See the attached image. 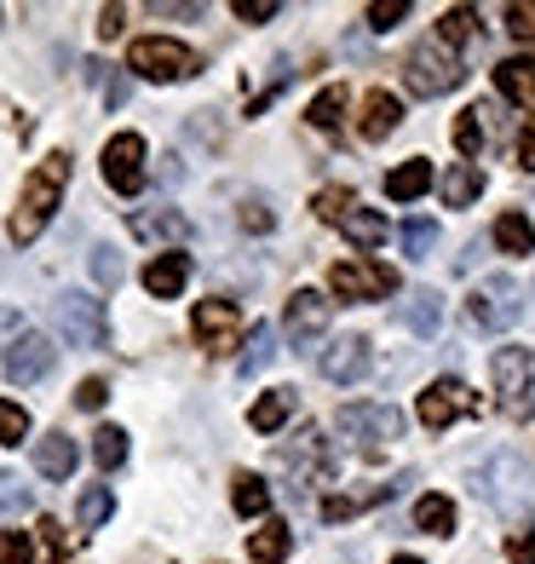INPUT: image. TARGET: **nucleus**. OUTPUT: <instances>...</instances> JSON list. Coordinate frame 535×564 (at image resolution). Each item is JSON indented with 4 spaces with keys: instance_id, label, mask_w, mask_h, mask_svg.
Returning <instances> with one entry per match:
<instances>
[{
    "instance_id": "1",
    "label": "nucleus",
    "mask_w": 535,
    "mask_h": 564,
    "mask_svg": "<svg viewBox=\"0 0 535 564\" xmlns=\"http://www.w3.org/2000/svg\"><path fill=\"white\" fill-rule=\"evenodd\" d=\"M64 185H69V156L64 150H53L30 178H23V196H18V214H12V242L23 248V242H35L46 225H53V214H58V202H64Z\"/></svg>"
},
{
    "instance_id": "2",
    "label": "nucleus",
    "mask_w": 535,
    "mask_h": 564,
    "mask_svg": "<svg viewBox=\"0 0 535 564\" xmlns=\"http://www.w3.org/2000/svg\"><path fill=\"white\" fill-rule=\"evenodd\" d=\"M490 387H495V409L506 421H529L535 415V351L501 346L490 357Z\"/></svg>"
},
{
    "instance_id": "3",
    "label": "nucleus",
    "mask_w": 535,
    "mask_h": 564,
    "mask_svg": "<svg viewBox=\"0 0 535 564\" xmlns=\"http://www.w3.org/2000/svg\"><path fill=\"white\" fill-rule=\"evenodd\" d=\"M478 496L490 501V507H501V512H518L535 501V467L524 455H513V449H501V455H490L483 460V473H478Z\"/></svg>"
},
{
    "instance_id": "4",
    "label": "nucleus",
    "mask_w": 535,
    "mask_h": 564,
    "mask_svg": "<svg viewBox=\"0 0 535 564\" xmlns=\"http://www.w3.org/2000/svg\"><path fill=\"white\" fill-rule=\"evenodd\" d=\"M335 421L357 455H386L403 438V409H392V403H346Z\"/></svg>"
},
{
    "instance_id": "5",
    "label": "nucleus",
    "mask_w": 535,
    "mask_h": 564,
    "mask_svg": "<svg viewBox=\"0 0 535 564\" xmlns=\"http://www.w3.org/2000/svg\"><path fill=\"white\" fill-rule=\"evenodd\" d=\"M403 82H410V93H415V98H444V93H455V87L467 82V69H461V58H455L438 35H432V41L410 46Z\"/></svg>"
},
{
    "instance_id": "6",
    "label": "nucleus",
    "mask_w": 535,
    "mask_h": 564,
    "mask_svg": "<svg viewBox=\"0 0 535 564\" xmlns=\"http://www.w3.org/2000/svg\"><path fill=\"white\" fill-rule=\"evenodd\" d=\"M127 69L139 75V82H190L201 69V58L190 53L185 41H167V35H144L127 46Z\"/></svg>"
},
{
    "instance_id": "7",
    "label": "nucleus",
    "mask_w": 535,
    "mask_h": 564,
    "mask_svg": "<svg viewBox=\"0 0 535 564\" xmlns=\"http://www.w3.org/2000/svg\"><path fill=\"white\" fill-rule=\"evenodd\" d=\"M467 317H472L478 328H490V335H506V328L524 317V289H518L506 271H495L490 282H478V289H472Z\"/></svg>"
},
{
    "instance_id": "8",
    "label": "nucleus",
    "mask_w": 535,
    "mask_h": 564,
    "mask_svg": "<svg viewBox=\"0 0 535 564\" xmlns=\"http://www.w3.org/2000/svg\"><path fill=\"white\" fill-rule=\"evenodd\" d=\"M53 317L64 328L69 346H110V317H105V300H92L81 289H69L53 300Z\"/></svg>"
},
{
    "instance_id": "9",
    "label": "nucleus",
    "mask_w": 535,
    "mask_h": 564,
    "mask_svg": "<svg viewBox=\"0 0 535 564\" xmlns=\"http://www.w3.org/2000/svg\"><path fill=\"white\" fill-rule=\"evenodd\" d=\"M328 289H335V300H346V305H369V300H386L397 289V271L386 260H340L335 271H328Z\"/></svg>"
},
{
    "instance_id": "10",
    "label": "nucleus",
    "mask_w": 535,
    "mask_h": 564,
    "mask_svg": "<svg viewBox=\"0 0 535 564\" xmlns=\"http://www.w3.org/2000/svg\"><path fill=\"white\" fill-rule=\"evenodd\" d=\"M190 328H196V346L208 351V357H231L242 346V312H237V300H201Z\"/></svg>"
},
{
    "instance_id": "11",
    "label": "nucleus",
    "mask_w": 535,
    "mask_h": 564,
    "mask_svg": "<svg viewBox=\"0 0 535 564\" xmlns=\"http://www.w3.org/2000/svg\"><path fill=\"white\" fill-rule=\"evenodd\" d=\"M461 415H478V392L467 387V380H432V387L421 392V426L426 432H444Z\"/></svg>"
},
{
    "instance_id": "12",
    "label": "nucleus",
    "mask_w": 535,
    "mask_h": 564,
    "mask_svg": "<svg viewBox=\"0 0 535 564\" xmlns=\"http://www.w3.org/2000/svg\"><path fill=\"white\" fill-rule=\"evenodd\" d=\"M105 185L121 196H139L144 191V139L139 133H116L105 144Z\"/></svg>"
},
{
    "instance_id": "13",
    "label": "nucleus",
    "mask_w": 535,
    "mask_h": 564,
    "mask_svg": "<svg viewBox=\"0 0 535 564\" xmlns=\"http://www.w3.org/2000/svg\"><path fill=\"white\" fill-rule=\"evenodd\" d=\"M328 317H335V300L328 294H317V289H299L294 300H288V317H283V328H288V340L305 351L323 328H328Z\"/></svg>"
},
{
    "instance_id": "14",
    "label": "nucleus",
    "mask_w": 535,
    "mask_h": 564,
    "mask_svg": "<svg viewBox=\"0 0 535 564\" xmlns=\"http://www.w3.org/2000/svg\"><path fill=\"white\" fill-rule=\"evenodd\" d=\"M53 364H58V346L46 340V335H35V328L7 351V375L18 380V387H35V380H46V375H53Z\"/></svg>"
},
{
    "instance_id": "15",
    "label": "nucleus",
    "mask_w": 535,
    "mask_h": 564,
    "mask_svg": "<svg viewBox=\"0 0 535 564\" xmlns=\"http://www.w3.org/2000/svg\"><path fill=\"white\" fill-rule=\"evenodd\" d=\"M323 375L335 380V387H357V380L369 375V340L363 335H340L323 346Z\"/></svg>"
},
{
    "instance_id": "16",
    "label": "nucleus",
    "mask_w": 535,
    "mask_h": 564,
    "mask_svg": "<svg viewBox=\"0 0 535 564\" xmlns=\"http://www.w3.org/2000/svg\"><path fill=\"white\" fill-rule=\"evenodd\" d=\"M190 282V253H156V260L144 265V289L150 300H178Z\"/></svg>"
},
{
    "instance_id": "17",
    "label": "nucleus",
    "mask_w": 535,
    "mask_h": 564,
    "mask_svg": "<svg viewBox=\"0 0 535 564\" xmlns=\"http://www.w3.org/2000/svg\"><path fill=\"white\" fill-rule=\"evenodd\" d=\"M127 225H133L139 242H185L190 237V219L178 214V208H139Z\"/></svg>"
},
{
    "instance_id": "18",
    "label": "nucleus",
    "mask_w": 535,
    "mask_h": 564,
    "mask_svg": "<svg viewBox=\"0 0 535 564\" xmlns=\"http://www.w3.org/2000/svg\"><path fill=\"white\" fill-rule=\"evenodd\" d=\"M75 460H81V449H75L69 432H46V438H35V473L41 478H75Z\"/></svg>"
},
{
    "instance_id": "19",
    "label": "nucleus",
    "mask_w": 535,
    "mask_h": 564,
    "mask_svg": "<svg viewBox=\"0 0 535 564\" xmlns=\"http://www.w3.org/2000/svg\"><path fill=\"white\" fill-rule=\"evenodd\" d=\"M397 121H403V105H397V93L374 87V93L363 98V116H357V133H363V139L374 144V139H386Z\"/></svg>"
},
{
    "instance_id": "20",
    "label": "nucleus",
    "mask_w": 535,
    "mask_h": 564,
    "mask_svg": "<svg viewBox=\"0 0 535 564\" xmlns=\"http://www.w3.org/2000/svg\"><path fill=\"white\" fill-rule=\"evenodd\" d=\"M294 553V530L283 519H260V530L248 535V558L253 564H288Z\"/></svg>"
},
{
    "instance_id": "21",
    "label": "nucleus",
    "mask_w": 535,
    "mask_h": 564,
    "mask_svg": "<svg viewBox=\"0 0 535 564\" xmlns=\"http://www.w3.org/2000/svg\"><path fill=\"white\" fill-rule=\"evenodd\" d=\"M403 328L410 335H438L444 328V294L438 289H410V300H403Z\"/></svg>"
},
{
    "instance_id": "22",
    "label": "nucleus",
    "mask_w": 535,
    "mask_h": 564,
    "mask_svg": "<svg viewBox=\"0 0 535 564\" xmlns=\"http://www.w3.org/2000/svg\"><path fill=\"white\" fill-rule=\"evenodd\" d=\"M495 87L506 105H535V58L518 53V58H501L495 64Z\"/></svg>"
},
{
    "instance_id": "23",
    "label": "nucleus",
    "mask_w": 535,
    "mask_h": 564,
    "mask_svg": "<svg viewBox=\"0 0 535 564\" xmlns=\"http://www.w3.org/2000/svg\"><path fill=\"white\" fill-rule=\"evenodd\" d=\"M483 191V167L478 162H449L444 167V208H472Z\"/></svg>"
},
{
    "instance_id": "24",
    "label": "nucleus",
    "mask_w": 535,
    "mask_h": 564,
    "mask_svg": "<svg viewBox=\"0 0 535 564\" xmlns=\"http://www.w3.org/2000/svg\"><path fill=\"white\" fill-rule=\"evenodd\" d=\"M283 460H288V467H299V490H305V473H312V478H328V473H335V460H328V449H323L317 432H299V444H288Z\"/></svg>"
},
{
    "instance_id": "25",
    "label": "nucleus",
    "mask_w": 535,
    "mask_h": 564,
    "mask_svg": "<svg viewBox=\"0 0 535 564\" xmlns=\"http://www.w3.org/2000/svg\"><path fill=\"white\" fill-rule=\"evenodd\" d=\"M335 230H346V237H351L357 248H380V242H392V219H380V214H369V208H346Z\"/></svg>"
},
{
    "instance_id": "26",
    "label": "nucleus",
    "mask_w": 535,
    "mask_h": 564,
    "mask_svg": "<svg viewBox=\"0 0 535 564\" xmlns=\"http://www.w3.org/2000/svg\"><path fill=\"white\" fill-rule=\"evenodd\" d=\"M432 185H438V178H432V162H421V156L386 173V196H392V202H415V196H426Z\"/></svg>"
},
{
    "instance_id": "27",
    "label": "nucleus",
    "mask_w": 535,
    "mask_h": 564,
    "mask_svg": "<svg viewBox=\"0 0 535 564\" xmlns=\"http://www.w3.org/2000/svg\"><path fill=\"white\" fill-rule=\"evenodd\" d=\"M288 415H294V392H288V387H276V392H265L260 403L248 409V426L271 438V432H283V421H288Z\"/></svg>"
},
{
    "instance_id": "28",
    "label": "nucleus",
    "mask_w": 535,
    "mask_h": 564,
    "mask_svg": "<svg viewBox=\"0 0 535 564\" xmlns=\"http://www.w3.org/2000/svg\"><path fill=\"white\" fill-rule=\"evenodd\" d=\"M495 248H501V253H518V260H524V253H535V225H529L518 208H506V214L495 219Z\"/></svg>"
},
{
    "instance_id": "29",
    "label": "nucleus",
    "mask_w": 535,
    "mask_h": 564,
    "mask_svg": "<svg viewBox=\"0 0 535 564\" xmlns=\"http://www.w3.org/2000/svg\"><path fill=\"white\" fill-rule=\"evenodd\" d=\"M231 501H237L242 519H265V507H271V484H265L260 473H237V478H231Z\"/></svg>"
},
{
    "instance_id": "30",
    "label": "nucleus",
    "mask_w": 535,
    "mask_h": 564,
    "mask_svg": "<svg viewBox=\"0 0 535 564\" xmlns=\"http://www.w3.org/2000/svg\"><path fill=\"white\" fill-rule=\"evenodd\" d=\"M346 98H351V93H346L340 82H335V87H323V93L312 98V110H305V121H312L317 133H335V127L346 121Z\"/></svg>"
},
{
    "instance_id": "31",
    "label": "nucleus",
    "mask_w": 535,
    "mask_h": 564,
    "mask_svg": "<svg viewBox=\"0 0 535 564\" xmlns=\"http://www.w3.org/2000/svg\"><path fill=\"white\" fill-rule=\"evenodd\" d=\"M415 530H426V535H455V501H449V496H421V501H415Z\"/></svg>"
},
{
    "instance_id": "32",
    "label": "nucleus",
    "mask_w": 535,
    "mask_h": 564,
    "mask_svg": "<svg viewBox=\"0 0 535 564\" xmlns=\"http://www.w3.org/2000/svg\"><path fill=\"white\" fill-rule=\"evenodd\" d=\"M116 512V496H110V484H87L81 490V501H75V524L81 530H98Z\"/></svg>"
},
{
    "instance_id": "33",
    "label": "nucleus",
    "mask_w": 535,
    "mask_h": 564,
    "mask_svg": "<svg viewBox=\"0 0 535 564\" xmlns=\"http://www.w3.org/2000/svg\"><path fill=\"white\" fill-rule=\"evenodd\" d=\"M397 242H403L410 260H432V248H438V219H403Z\"/></svg>"
},
{
    "instance_id": "34",
    "label": "nucleus",
    "mask_w": 535,
    "mask_h": 564,
    "mask_svg": "<svg viewBox=\"0 0 535 564\" xmlns=\"http://www.w3.org/2000/svg\"><path fill=\"white\" fill-rule=\"evenodd\" d=\"M478 35V12L472 7H449L444 18H438V41L449 46V53H455V46H467Z\"/></svg>"
},
{
    "instance_id": "35",
    "label": "nucleus",
    "mask_w": 535,
    "mask_h": 564,
    "mask_svg": "<svg viewBox=\"0 0 535 564\" xmlns=\"http://www.w3.org/2000/svg\"><path fill=\"white\" fill-rule=\"evenodd\" d=\"M271 357H276V335L260 323V328L242 340V364H237V369H242V375H260V369H271Z\"/></svg>"
},
{
    "instance_id": "36",
    "label": "nucleus",
    "mask_w": 535,
    "mask_h": 564,
    "mask_svg": "<svg viewBox=\"0 0 535 564\" xmlns=\"http://www.w3.org/2000/svg\"><path fill=\"white\" fill-rule=\"evenodd\" d=\"M92 460H98L105 473H116L121 460H127V432H121V426H98V432H92Z\"/></svg>"
},
{
    "instance_id": "37",
    "label": "nucleus",
    "mask_w": 535,
    "mask_h": 564,
    "mask_svg": "<svg viewBox=\"0 0 535 564\" xmlns=\"http://www.w3.org/2000/svg\"><path fill=\"white\" fill-rule=\"evenodd\" d=\"M455 150H461V162H472L483 150V116H478V105L461 110V121H455Z\"/></svg>"
},
{
    "instance_id": "38",
    "label": "nucleus",
    "mask_w": 535,
    "mask_h": 564,
    "mask_svg": "<svg viewBox=\"0 0 535 564\" xmlns=\"http://www.w3.org/2000/svg\"><path fill=\"white\" fill-rule=\"evenodd\" d=\"M312 208H317V219H323V225H340V214H346V208H357V196H351L346 185H323Z\"/></svg>"
},
{
    "instance_id": "39",
    "label": "nucleus",
    "mask_w": 535,
    "mask_h": 564,
    "mask_svg": "<svg viewBox=\"0 0 535 564\" xmlns=\"http://www.w3.org/2000/svg\"><path fill=\"white\" fill-rule=\"evenodd\" d=\"M363 18H369V30L386 35V30H397V23L410 18V0H374V7H369Z\"/></svg>"
},
{
    "instance_id": "40",
    "label": "nucleus",
    "mask_w": 535,
    "mask_h": 564,
    "mask_svg": "<svg viewBox=\"0 0 535 564\" xmlns=\"http://www.w3.org/2000/svg\"><path fill=\"white\" fill-rule=\"evenodd\" d=\"M23 438H30V415L0 398V444H23Z\"/></svg>"
},
{
    "instance_id": "41",
    "label": "nucleus",
    "mask_w": 535,
    "mask_h": 564,
    "mask_svg": "<svg viewBox=\"0 0 535 564\" xmlns=\"http://www.w3.org/2000/svg\"><path fill=\"white\" fill-rule=\"evenodd\" d=\"M18 512H30V490L12 473H0V519H18Z\"/></svg>"
},
{
    "instance_id": "42",
    "label": "nucleus",
    "mask_w": 535,
    "mask_h": 564,
    "mask_svg": "<svg viewBox=\"0 0 535 564\" xmlns=\"http://www.w3.org/2000/svg\"><path fill=\"white\" fill-rule=\"evenodd\" d=\"M92 276H98V289H116V282H121V260H116V248H92Z\"/></svg>"
},
{
    "instance_id": "43",
    "label": "nucleus",
    "mask_w": 535,
    "mask_h": 564,
    "mask_svg": "<svg viewBox=\"0 0 535 564\" xmlns=\"http://www.w3.org/2000/svg\"><path fill=\"white\" fill-rule=\"evenodd\" d=\"M0 564H30V535H23V530H0Z\"/></svg>"
},
{
    "instance_id": "44",
    "label": "nucleus",
    "mask_w": 535,
    "mask_h": 564,
    "mask_svg": "<svg viewBox=\"0 0 535 564\" xmlns=\"http://www.w3.org/2000/svg\"><path fill=\"white\" fill-rule=\"evenodd\" d=\"M506 558H513V564H535V530H506Z\"/></svg>"
},
{
    "instance_id": "45",
    "label": "nucleus",
    "mask_w": 535,
    "mask_h": 564,
    "mask_svg": "<svg viewBox=\"0 0 535 564\" xmlns=\"http://www.w3.org/2000/svg\"><path fill=\"white\" fill-rule=\"evenodd\" d=\"M105 398H110V380H81V387H75V403H81V409H105Z\"/></svg>"
},
{
    "instance_id": "46",
    "label": "nucleus",
    "mask_w": 535,
    "mask_h": 564,
    "mask_svg": "<svg viewBox=\"0 0 535 564\" xmlns=\"http://www.w3.org/2000/svg\"><path fill=\"white\" fill-rule=\"evenodd\" d=\"M23 335H30V328H23V317H18V312H0V357H7Z\"/></svg>"
},
{
    "instance_id": "47",
    "label": "nucleus",
    "mask_w": 535,
    "mask_h": 564,
    "mask_svg": "<svg viewBox=\"0 0 535 564\" xmlns=\"http://www.w3.org/2000/svg\"><path fill=\"white\" fill-rule=\"evenodd\" d=\"M506 30L518 41H535V7H506Z\"/></svg>"
},
{
    "instance_id": "48",
    "label": "nucleus",
    "mask_w": 535,
    "mask_h": 564,
    "mask_svg": "<svg viewBox=\"0 0 535 564\" xmlns=\"http://www.w3.org/2000/svg\"><path fill=\"white\" fill-rule=\"evenodd\" d=\"M242 23H265V18H276V0H237L231 7Z\"/></svg>"
},
{
    "instance_id": "49",
    "label": "nucleus",
    "mask_w": 535,
    "mask_h": 564,
    "mask_svg": "<svg viewBox=\"0 0 535 564\" xmlns=\"http://www.w3.org/2000/svg\"><path fill=\"white\" fill-rule=\"evenodd\" d=\"M518 167H524V173H535V116L518 127Z\"/></svg>"
},
{
    "instance_id": "50",
    "label": "nucleus",
    "mask_w": 535,
    "mask_h": 564,
    "mask_svg": "<svg viewBox=\"0 0 535 564\" xmlns=\"http://www.w3.org/2000/svg\"><path fill=\"white\" fill-rule=\"evenodd\" d=\"M121 23H127V7H105V12H98V35L116 41V35H121Z\"/></svg>"
},
{
    "instance_id": "51",
    "label": "nucleus",
    "mask_w": 535,
    "mask_h": 564,
    "mask_svg": "<svg viewBox=\"0 0 535 564\" xmlns=\"http://www.w3.org/2000/svg\"><path fill=\"white\" fill-rule=\"evenodd\" d=\"M242 225H248V230H271V214H265V202H242Z\"/></svg>"
},
{
    "instance_id": "52",
    "label": "nucleus",
    "mask_w": 535,
    "mask_h": 564,
    "mask_svg": "<svg viewBox=\"0 0 535 564\" xmlns=\"http://www.w3.org/2000/svg\"><path fill=\"white\" fill-rule=\"evenodd\" d=\"M41 542L53 547V564H64V558H58V547H64V530H58V519H41Z\"/></svg>"
},
{
    "instance_id": "53",
    "label": "nucleus",
    "mask_w": 535,
    "mask_h": 564,
    "mask_svg": "<svg viewBox=\"0 0 535 564\" xmlns=\"http://www.w3.org/2000/svg\"><path fill=\"white\" fill-rule=\"evenodd\" d=\"M150 12H156V18H201V7H167V0H156Z\"/></svg>"
},
{
    "instance_id": "54",
    "label": "nucleus",
    "mask_w": 535,
    "mask_h": 564,
    "mask_svg": "<svg viewBox=\"0 0 535 564\" xmlns=\"http://www.w3.org/2000/svg\"><path fill=\"white\" fill-rule=\"evenodd\" d=\"M392 564H426V558H415V553H397Z\"/></svg>"
}]
</instances>
